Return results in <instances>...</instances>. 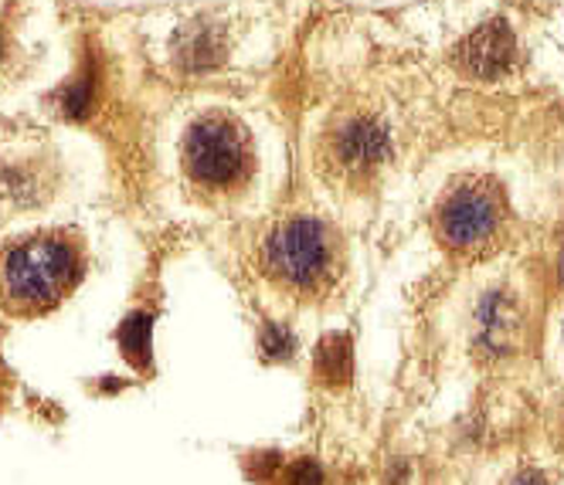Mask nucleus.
Instances as JSON below:
<instances>
[{
    "mask_svg": "<svg viewBox=\"0 0 564 485\" xmlns=\"http://www.w3.org/2000/svg\"><path fill=\"white\" fill-rule=\"evenodd\" d=\"M0 55H4V34H0Z\"/></svg>",
    "mask_w": 564,
    "mask_h": 485,
    "instance_id": "nucleus-13",
    "label": "nucleus"
},
{
    "mask_svg": "<svg viewBox=\"0 0 564 485\" xmlns=\"http://www.w3.org/2000/svg\"><path fill=\"white\" fill-rule=\"evenodd\" d=\"M83 278V255L58 231L31 234L0 258V296L14 312H45L58 306Z\"/></svg>",
    "mask_w": 564,
    "mask_h": 485,
    "instance_id": "nucleus-1",
    "label": "nucleus"
},
{
    "mask_svg": "<svg viewBox=\"0 0 564 485\" xmlns=\"http://www.w3.org/2000/svg\"><path fill=\"white\" fill-rule=\"evenodd\" d=\"M459 65L466 75L482 78V82H494V78L507 75L513 58H517V42L507 21H487L479 24L456 52Z\"/></svg>",
    "mask_w": 564,
    "mask_h": 485,
    "instance_id": "nucleus-6",
    "label": "nucleus"
},
{
    "mask_svg": "<svg viewBox=\"0 0 564 485\" xmlns=\"http://www.w3.org/2000/svg\"><path fill=\"white\" fill-rule=\"evenodd\" d=\"M262 268L282 289L319 293L337 272V238L330 224L300 214L269 231L262 245Z\"/></svg>",
    "mask_w": 564,
    "mask_h": 485,
    "instance_id": "nucleus-2",
    "label": "nucleus"
},
{
    "mask_svg": "<svg viewBox=\"0 0 564 485\" xmlns=\"http://www.w3.org/2000/svg\"><path fill=\"white\" fill-rule=\"evenodd\" d=\"M228 45L218 24H191L177 34L174 58L184 71H208L225 58Z\"/></svg>",
    "mask_w": 564,
    "mask_h": 485,
    "instance_id": "nucleus-8",
    "label": "nucleus"
},
{
    "mask_svg": "<svg viewBox=\"0 0 564 485\" xmlns=\"http://www.w3.org/2000/svg\"><path fill=\"white\" fill-rule=\"evenodd\" d=\"M561 272H564V245H561Z\"/></svg>",
    "mask_w": 564,
    "mask_h": 485,
    "instance_id": "nucleus-14",
    "label": "nucleus"
},
{
    "mask_svg": "<svg viewBox=\"0 0 564 485\" xmlns=\"http://www.w3.org/2000/svg\"><path fill=\"white\" fill-rule=\"evenodd\" d=\"M184 167L194 184L208 190H228L246 184L252 170L249 136L241 133L235 119L221 112L200 115L184 140Z\"/></svg>",
    "mask_w": 564,
    "mask_h": 485,
    "instance_id": "nucleus-3",
    "label": "nucleus"
},
{
    "mask_svg": "<svg viewBox=\"0 0 564 485\" xmlns=\"http://www.w3.org/2000/svg\"><path fill=\"white\" fill-rule=\"evenodd\" d=\"M438 234L456 252H476L500 234V194L482 184H463L446 194L438 208Z\"/></svg>",
    "mask_w": 564,
    "mask_h": 485,
    "instance_id": "nucleus-4",
    "label": "nucleus"
},
{
    "mask_svg": "<svg viewBox=\"0 0 564 485\" xmlns=\"http://www.w3.org/2000/svg\"><path fill=\"white\" fill-rule=\"evenodd\" d=\"M391 153V136L388 130L378 123V119L368 115H350L337 126V133L330 136V156L340 174L347 177H365L371 170H378Z\"/></svg>",
    "mask_w": 564,
    "mask_h": 485,
    "instance_id": "nucleus-5",
    "label": "nucleus"
},
{
    "mask_svg": "<svg viewBox=\"0 0 564 485\" xmlns=\"http://www.w3.org/2000/svg\"><path fill=\"white\" fill-rule=\"evenodd\" d=\"M259 346H262V356L272 360V363H290L296 356V337H293V330L282 327V322H272V319L262 327Z\"/></svg>",
    "mask_w": 564,
    "mask_h": 485,
    "instance_id": "nucleus-10",
    "label": "nucleus"
},
{
    "mask_svg": "<svg viewBox=\"0 0 564 485\" xmlns=\"http://www.w3.org/2000/svg\"><path fill=\"white\" fill-rule=\"evenodd\" d=\"M520 337V309L510 293H490L476 309V346L487 356L510 353Z\"/></svg>",
    "mask_w": 564,
    "mask_h": 485,
    "instance_id": "nucleus-7",
    "label": "nucleus"
},
{
    "mask_svg": "<svg viewBox=\"0 0 564 485\" xmlns=\"http://www.w3.org/2000/svg\"><path fill=\"white\" fill-rule=\"evenodd\" d=\"M507 485H551V478L538 469H520Z\"/></svg>",
    "mask_w": 564,
    "mask_h": 485,
    "instance_id": "nucleus-12",
    "label": "nucleus"
},
{
    "mask_svg": "<svg viewBox=\"0 0 564 485\" xmlns=\"http://www.w3.org/2000/svg\"><path fill=\"white\" fill-rule=\"evenodd\" d=\"M313 371H316V381L319 384H347L350 374H354V350H350V340L344 333H330L324 343L316 346L313 353Z\"/></svg>",
    "mask_w": 564,
    "mask_h": 485,
    "instance_id": "nucleus-9",
    "label": "nucleus"
},
{
    "mask_svg": "<svg viewBox=\"0 0 564 485\" xmlns=\"http://www.w3.org/2000/svg\"><path fill=\"white\" fill-rule=\"evenodd\" d=\"M279 485H324V465L316 459H296L290 465H282Z\"/></svg>",
    "mask_w": 564,
    "mask_h": 485,
    "instance_id": "nucleus-11",
    "label": "nucleus"
}]
</instances>
